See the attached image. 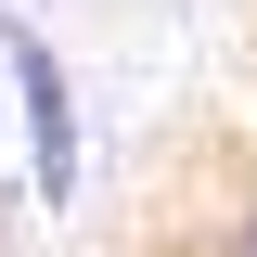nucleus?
Instances as JSON below:
<instances>
[{
    "label": "nucleus",
    "instance_id": "7ed1b4c3",
    "mask_svg": "<svg viewBox=\"0 0 257 257\" xmlns=\"http://www.w3.org/2000/svg\"><path fill=\"white\" fill-rule=\"evenodd\" d=\"M0 193H13V155H0Z\"/></svg>",
    "mask_w": 257,
    "mask_h": 257
},
{
    "label": "nucleus",
    "instance_id": "f03ea898",
    "mask_svg": "<svg viewBox=\"0 0 257 257\" xmlns=\"http://www.w3.org/2000/svg\"><path fill=\"white\" fill-rule=\"evenodd\" d=\"M206 257H257V193L231 206V219H206Z\"/></svg>",
    "mask_w": 257,
    "mask_h": 257
},
{
    "label": "nucleus",
    "instance_id": "f257e3e1",
    "mask_svg": "<svg viewBox=\"0 0 257 257\" xmlns=\"http://www.w3.org/2000/svg\"><path fill=\"white\" fill-rule=\"evenodd\" d=\"M0 77H13V116H26V206H77L90 128H77V77H64L52 26H39L26 0H0Z\"/></svg>",
    "mask_w": 257,
    "mask_h": 257
}]
</instances>
